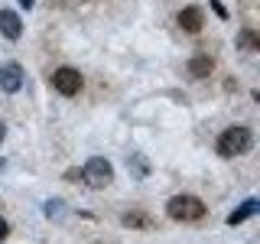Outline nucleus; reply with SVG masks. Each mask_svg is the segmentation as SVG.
Instances as JSON below:
<instances>
[{
    "label": "nucleus",
    "instance_id": "39448f33",
    "mask_svg": "<svg viewBox=\"0 0 260 244\" xmlns=\"http://www.w3.org/2000/svg\"><path fill=\"white\" fill-rule=\"evenodd\" d=\"M23 88V65L20 62H0V92L16 95Z\"/></svg>",
    "mask_w": 260,
    "mask_h": 244
},
{
    "label": "nucleus",
    "instance_id": "6e6552de",
    "mask_svg": "<svg viewBox=\"0 0 260 244\" xmlns=\"http://www.w3.org/2000/svg\"><path fill=\"white\" fill-rule=\"evenodd\" d=\"M257 208H260V202L257 199H247V202H244V205L238 208V211H231V215H228V225H241V222H247V218L250 215H257Z\"/></svg>",
    "mask_w": 260,
    "mask_h": 244
},
{
    "label": "nucleus",
    "instance_id": "4468645a",
    "mask_svg": "<svg viewBox=\"0 0 260 244\" xmlns=\"http://www.w3.org/2000/svg\"><path fill=\"white\" fill-rule=\"evenodd\" d=\"M211 7H215V13H218V16H228V10H224L221 4H218V0H211Z\"/></svg>",
    "mask_w": 260,
    "mask_h": 244
},
{
    "label": "nucleus",
    "instance_id": "9b49d317",
    "mask_svg": "<svg viewBox=\"0 0 260 244\" xmlns=\"http://www.w3.org/2000/svg\"><path fill=\"white\" fill-rule=\"evenodd\" d=\"M46 215H49V218H59V215H62V202H59V199H49V202H46Z\"/></svg>",
    "mask_w": 260,
    "mask_h": 244
},
{
    "label": "nucleus",
    "instance_id": "dca6fc26",
    "mask_svg": "<svg viewBox=\"0 0 260 244\" xmlns=\"http://www.w3.org/2000/svg\"><path fill=\"white\" fill-rule=\"evenodd\" d=\"M32 4H36V0H20V7H26V10H32Z\"/></svg>",
    "mask_w": 260,
    "mask_h": 244
},
{
    "label": "nucleus",
    "instance_id": "1a4fd4ad",
    "mask_svg": "<svg viewBox=\"0 0 260 244\" xmlns=\"http://www.w3.org/2000/svg\"><path fill=\"white\" fill-rule=\"evenodd\" d=\"M189 75L192 78H208L211 75V59L208 55H195V59H189Z\"/></svg>",
    "mask_w": 260,
    "mask_h": 244
},
{
    "label": "nucleus",
    "instance_id": "f8f14e48",
    "mask_svg": "<svg viewBox=\"0 0 260 244\" xmlns=\"http://www.w3.org/2000/svg\"><path fill=\"white\" fill-rule=\"evenodd\" d=\"M124 225H146L143 215H124Z\"/></svg>",
    "mask_w": 260,
    "mask_h": 244
},
{
    "label": "nucleus",
    "instance_id": "423d86ee",
    "mask_svg": "<svg viewBox=\"0 0 260 244\" xmlns=\"http://www.w3.org/2000/svg\"><path fill=\"white\" fill-rule=\"evenodd\" d=\"M0 36H7V39H20V36H23V20H20V13L0 10Z\"/></svg>",
    "mask_w": 260,
    "mask_h": 244
},
{
    "label": "nucleus",
    "instance_id": "ddd939ff",
    "mask_svg": "<svg viewBox=\"0 0 260 244\" xmlns=\"http://www.w3.org/2000/svg\"><path fill=\"white\" fill-rule=\"evenodd\" d=\"M7 234H10V225H7V218H0V241H4Z\"/></svg>",
    "mask_w": 260,
    "mask_h": 244
},
{
    "label": "nucleus",
    "instance_id": "0eeeda50",
    "mask_svg": "<svg viewBox=\"0 0 260 244\" xmlns=\"http://www.w3.org/2000/svg\"><path fill=\"white\" fill-rule=\"evenodd\" d=\"M179 26L185 33H199L205 26V13H202V7H185L182 13H179Z\"/></svg>",
    "mask_w": 260,
    "mask_h": 244
},
{
    "label": "nucleus",
    "instance_id": "20e7f679",
    "mask_svg": "<svg viewBox=\"0 0 260 244\" xmlns=\"http://www.w3.org/2000/svg\"><path fill=\"white\" fill-rule=\"evenodd\" d=\"M81 72L78 69H72V65H62V69H55L52 72V88L59 95H65V98H72V95H78L81 92Z\"/></svg>",
    "mask_w": 260,
    "mask_h": 244
},
{
    "label": "nucleus",
    "instance_id": "2eb2a0df",
    "mask_svg": "<svg viewBox=\"0 0 260 244\" xmlns=\"http://www.w3.org/2000/svg\"><path fill=\"white\" fill-rule=\"evenodd\" d=\"M4 137H7V124L0 120V143H4Z\"/></svg>",
    "mask_w": 260,
    "mask_h": 244
},
{
    "label": "nucleus",
    "instance_id": "f257e3e1",
    "mask_svg": "<svg viewBox=\"0 0 260 244\" xmlns=\"http://www.w3.org/2000/svg\"><path fill=\"white\" fill-rule=\"evenodd\" d=\"M250 146H254V134H250V127H228L221 130V137H218V157L231 160V157H241V153H247Z\"/></svg>",
    "mask_w": 260,
    "mask_h": 244
},
{
    "label": "nucleus",
    "instance_id": "9d476101",
    "mask_svg": "<svg viewBox=\"0 0 260 244\" xmlns=\"http://www.w3.org/2000/svg\"><path fill=\"white\" fill-rule=\"evenodd\" d=\"M241 46H247V49H260L257 33H254V29H244V33H241Z\"/></svg>",
    "mask_w": 260,
    "mask_h": 244
},
{
    "label": "nucleus",
    "instance_id": "7ed1b4c3",
    "mask_svg": "<svg viewBox=\"0 0 260 244\" xmlns=\"http://www.w3.org/2000/svg\"><path fill=\"white\" fill-rule=\"evenodd\" d=\"M81 179H85L91 189H104V186L114 182V166L104 157H91L85 163V169H81Z\"/></svg>",
    "mask_w": 260,
    "mask_h": 244
},
{
    "label": "nucleus",
    "instance_id": "f03ea898",
    "mask_svg": "<svg viewBox=\"0 0 260 244\" xmlns=\"http://www.w3.org/2000/svg\"><path fill=\"white\" fill-rule=\"evenodd\" d=\"M166 215L173 222H199L205 215V202L199 195H173L166 202Z\"/></svg>",
    "mask_w": 260,
    "mask_h": 244
}]
</instances>
